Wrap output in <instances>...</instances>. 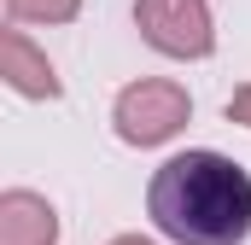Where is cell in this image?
Returning <instances> with one entry per match:
<instances>
[{
	"instance_id": "obj_1",
	"label": "cell",
	"mask_w": 251,
	"mask_h": 245,
	"mask_svg": "<svg viewBox=\"0 0 251 245\" xmlns=\"http://www.w3.org/2000/svg\"><path fill=\"white\" fill-rule=\"evenodd\" d=\"M146 210L176 245H240L251 234V175L222 152H176L146 187Z\"/></svg>"
},
{
	"instance_id": "obj_6",
	"label": "cell",
	"mask_w": 251,
	"mask_h": 245,
	"mask_svg": "<svg viewBox=\"0 0 251 245\" xmlns=\"http://www.w3.org/2000/svg\"><path fill=\"white\" fill-rule=\"evenodd\" d=\"M76 6L82 0H6V12L29 18V24H64V18H76Z\"/></svg>"
},
{
	"instance_id": "obj_2",
	"label": "cell",
	"mask_w": 251,
	"mask_h": 245,
	"mask_svg": "<svg viewBox=\"0 0 251 245\" xmlns=\"http://www.w3.org/2000/svg\"><path fill=\"white\" fill-rule=\"evenodd\" d=\"M193 99L181 82H128L123 94H117V105H111V122H117V134H123L128 146H158V140H170L181 122H187Z\"/></svg>"
},
{
	"instance_id": "obj_8",
	"label": "cell",
	"mask_w": 251,
	"mask_h": 245,
	"mask_svg": "<svg viewBox=\"0 0 251 245\" xmlns=\"http://www.w3.org/2000/svg\"><path fill=\"white\" fill-rule=\"evenodd\" d=\"M111 245H152V240H134V234H123V240H111Z\"/></svg>"
},
{
	"instance_id": "obj_4",
	"label": "cell",
	"mask_w": 251,
	"mask_h": 245,
	"mask_svg": "<svg viewBox=\"0 0 251 245\" xmlns=\"http://www.w3.org/2000/svg\"><path fill=\"white\" fill-rule=\"evenodd\" d=\"M53 240H59L53 204L35 198V193H24V187H12L0 198V245H53Z\"/></svg>"
},
{
	"instance_id": "obj_5",
	"label": "cell",
	"mask_w": 251,
	"mask_h": 245,
	"mask_svg": "<svg viewBox=\"0 0 251 245\" xmlns=\"http://www.w3.org/2000/svg\"><path fill=\"white\" fill-rule=\"evenodd\" d=\"M0 59H6V82H12L18 94H29V99H59V76H53V64L41 59L18 29L0 35Z\"/></svg>"
},
{
	"instance_id": "obj_7",
	"label": "cell",
	"mask_w": 251,
	"mask_h": 245,
	"mask_svg": "<svg viewBox=\"0 0 251 245\" xmlns=\"http://www.w3.org/2000/svg\"><path fill=\"white\" fill-rule=\"evenodd\" d=\"M228 122H246L251 128V88H240V94L228 99Z\"/></svg>"
},
{
	"instance_id": "obj_3",
	"label": "cell",
	"mask_w": 251,
	"mask_h": 245,
	"mask_svg": "<svg viewBox=\"0 0 251 245\" xmlns=\"http://www.w3.org/2000/svg\"><path fill=\"white\" fill-rule=\"evenodd\" d=\"M134 24L170 59H210V47H216L204 0H134Z\"/></svg>"
}]
</instances>
